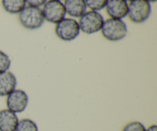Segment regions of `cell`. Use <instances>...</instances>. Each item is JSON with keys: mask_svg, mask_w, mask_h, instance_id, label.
I'll return each mask as SVG.
<instances>
[{"mask_svg": "<svg viewBox=\"0 0 157 131\" xmlns=\"http://www.w3.org/2000/svg\"><path fill=\"white\" fill-rule=\"evenodd\" d=\"M101 32L105 39L110 41H118L127 36L128 29L123 19L110 18L104 20Z\"/></svg>", "mask_w": 157, "mask_h": 131, "instance_id": "6da1fadb", "label": "cell"}, {"mask_svg": "<svg viewBox=\"0 0 157 131\" xmlns=\"http://www.w3.org/2000/svg\"><path fill=\"white\" fill-rule=\"evenodd\" d=\"M18 20L21 26L29 30L39 29L45 21L41 8L30 6H26L18 13Z\"/></svg>", "mask_w": 157, "mask_h": 131, "instance_id": "7a4b0ae2", "label": "cell"}, {"mask_svg": "<svg viewBox=\"0 0 157 131\" xmlns=\"http://www.w3.org/2000/svg\"><path fill=\"white\" fill-rule=\"evenodd\" d=\"M152 12L151 4L147 0H133L128 2L127 16L136 24L144 23L150 18Z\"/></svg>", "mask_w": 157, "mask_h": 131, "instance_id": "3957f363", "label": "cell"}, {"mask_svg": "<svg viewBox=\"0 0 157 131\" xmlns=\"http://www.w3.org/2000/svg\"><path fill=\"white\" fill-rule=\"evenodd\" d=\"M104 21V17L99 12L90 10L80 17L78 25L81 32L92 35L101 30Z\"/></svg>", "mask_w": 157, "mask_h": 131, "instance_id": "277c9868", "label": "cell"}, {"mask_svg": "<svg viewBox=\"0 0 157 131\" xmlns=\"http://www.w3.org/2000/svg\"><path fill=\"white\" fill-rule=\"evenodd\" d=\"M57 37L64 41H71L75 40L80 35L78 21L73 18H64L57 23L55 29Z\"/></svg>", "mask_w": 157, "mask_h": 131, "instance_id": "5b68a950", "label": "cell"}, {"mask_svg": "<svg viewBox=\"0 0 157 131\" xmlns=\"http://www.w3.org/2000/svg\"><path fill=\"white\" fill-rule=\"evenodd\" d=\"M41 11L44 20L55 25L65 18L67 15L64 4L58 0H48L42 6Z\"/></svg>", "mask_w": 157, "mask_h": 131, "instance_id": "8992f818", "label": "cell"}, {"mask_svg": "<svg viewBox=\"0 0 157 131\" xmlns=\"http://www.w3.org/2000/svg\"><path fill=\"white\" fill-rule=\"evenodd\" d=\"M29 96L25 91L15 89L6 97V107L15 114L25 111L29 104Z\"/></svg>", "mask_w": 157, "mask_h": 131, "instance_id": "52a82bcc", "label": "cell"}, {"mask_svg": "<svg viewBox=\"0 0 157 131\" xmlns=\"http://www.w3.org/2000/svg\"><path fill=\"white\" fill-rule=\"evenodd\" d=\"M105 9L110 18L123 19L127 16L128 2L126 0H108Z\"/></svg>", "mask_w": 157, "mask_h": 131, "instance_id": "ba28073f", "label": "cell"}, {"mask_svg": "<svg viewBox=\"0 0 157 131\" xmlns=\"http://www.w3.org/2000/svg\"><path fill=\"white\" fill-rule=\"evenodd\" d=\"M17 87V78L12 72L0 73V97H7Z\"/></svg>", "mask_w": 157, "mask_h": 131, "instance_id": "9c48e42d", "label": "cell"}, {"mask_svg": "<svg viewBox=\"0 0 157 131\" xmlns=\"http://www.w3.org/2000/svg\"><path fill=\"white\" fill-rule=\"evenodd\" d=\"M16 114L9 109L0 110V131H15L18 123Z\"/></svg>", "mask_w": 157, "mask_h": 131, "instance_id": "30bf717a", "label": "cell"}, {"mask_svg": "<svg viewBox=\"0 0 157 131\" xmlns=\"http://www.w3.org/2000/svg\"><path fill=\"white\" fill-rule=\"evenodd\" d=\"M66 14L71 18H80L87 12V6L84 0H64L63 2Z\"/></svg>", "mask_w": 157, "mask_h": 131, "instance_id": "8fae6325", "label": "cell"}, {"mask_svg": "<svg viewBox=\"0 0 157 131\" xmlns=\"http://www.w3.org/2000/svg\"><path fill=\"white\" fill-rule=\"evenodd\" d=\"M2 6L9 14H18L26 6V0H2Z\"/></svg>", "mask_w": 157, "mask_h": 131, "instance_id": "7c38bea8", "label": "cell"}, {"mask_svg": "<svg viewBox=\"0 0 157 131\" xmlns=\"http://www.w3.org/2000/svg\"><path fill=\"white\" fill-rule=\"evenodd\" d=\"M15 131H38V127L35 121L24 118L18 121Z\"/></svg>", "mask_w": 157, "mask_h": 131, "instance_id": "4fadbf2b", "label": "cell"}, {"mask_svg": "<svg viewBox=\"0 0 157 131\" xmlns=\"http://www.w3.org/2000/svg\"><path fill=\"white\" fill-rule=\"evenodd\" d=\"M87 8L91 11H99L105 9V6L108 0H84Z\"/></svg>", "mask_w": 157, "mask_h": 131, "instance_id": "5bb4252c", "label": "cell"}, {"mask_svg": "<svg viewBox=\"0 0 157 131\" xmlns=\"http://www.w3.org/2000/svg\"><path fill=\"white\" fill-rule=\"evenodd\" d=\"M11 58L6 52L0 50V73L7 71L11 67Z\"/></svg>", "mask_w": 157, "mask_h": 131, "instance_id": "9a60e30c", "label": "cell"}, {"mask_svg": "<svg viewBox=\"0 0 157 131\" xmlns=\"http://www.w3.org/2000/svg\"><path fill=\"white\" fill-rule=\"evenodd\" d=\"M122 131H146V127L139 121H132L126 124Z\"/></svg>", "mask_w": 157, "mask_h": 131, "instance_id": "2e32d148", "label": "cell"}, {"mask_svg": "<svg viewBox=\"0 0 157 131\" xmlns=\"http://www.w3.org/2000/svg\"><path fill=\"white\" fill-rule=\"evenodd\" d=\"M47 1L48 0H26V4H28V6L40 8L44 6Z\"/></svg>", "mask_w": 157, "mask_h": 131, "instance_id": "e0dca14e", "label": "cell"}, {"mask_svg": "<svg viewBox=\"0 0 157 131\" xmlns=\"http://www.w3.org/2000/svg\"><path fill=\"white\" fill-rule=\"evenodd\" d=\"M146 131H157V126L156 124L150 126L148 128H146Z\"/></svg>", "mask_w": 157, "mask_h": 131, "instance_id": "ac0fdd59", "label": "cell"}, {"mask_svg": "<svg viewBox=\"0 0 157 131\" xmlns=\"http://www.w3.org/2000/svg\"><path fill=\"white\" fill-rule=\"evenodd\" d=\"M147 2H149L150 3H152V2H156L157 0H147Z\"/></svg>", "mask_w": 157, "mask_h": 131, "instance_id": "d6986e66", "label": "cell"}, {"mask_svg": "<svg viewBox=\"0 0 157 131\" xmlns=\"http://www.w3.org/2000/svg\"><path fill=\"white\" fill-rule=\"evenodd\" d=\"M126 1H127V2H131V1H133V0H126Z\"/></svg>", "mask_w": 157, "mask_h": 131, "instance_id": "ffe728a7", "label": "cell"}, {"mask_svg": "<svg viewBox=\"0 0 157 131\" xmlns=\"http://www.w3.org/2000/svg\"><path fill=\"white\" fill-rule=\"evenodd\" d=\"M58 1H62V0H58Z\"/></svg>", "mask_w": 157, "mask_h": 131, "instance_id": "44dd1931", "label": "cell"}]
</instances>
